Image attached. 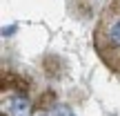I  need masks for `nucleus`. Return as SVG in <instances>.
I'll return each mask as SVG.
<instances>
[{
    "label": "nucleus",
    "instance_id": "f257e3e1",
    "mask_svg": "<svg viewBox=\"0 0 120 116\" xmlns=\"http://www.w3.org/2000/svg\"><path fill=\"white\" fill-rule=\"evenodd\" d=\"M11 116H31V103L27 96H13L11 98Z\"/></svg>",
    "mask_w": 120,
    "mask_h": 116
},
{
    "label": "nucleus",
    "instance_id": "f03ea898",
    "mask_svg": "<svg viewBox=\"0 0 120 116\" xmlns=\"http://www.w3.org/2000/svg\"><path fill=\"white\" fill-rule=\"evenodd\" d=\"M45 116H73V112H71V107H67V105H53Z\"/></svg>",
    "mask_w": 120,
    "mask_h": 116
},
{
    "label": "nucleus",
    "instance_id": "7ed1b4c3",
    "mask_svg": "<svg viewBox=\"0 0 120 116\" xmlns=\"http://www.w3.org/2000/svg\"><path fill=\"white\" fill-rule=\"evenodd\" d=\"M109 40L113 45H120V18L111 25V29H109Z\"/></svg>",
    "mask_w": 120,
    "mask_h": 116
},
{
    "label": "nucleus",
    "instance_id": "20e7f679",
    "mask_svg": "<svg viewBox=\"0 0 120 116\" xmlns=\"http://www.w3.org/2000/svg\"><path fill=\"white\" fill-rule=\"evenodd\" d=\"M16 31H18V25H9V27H4V29H2V36L7 38V36L16 34Z\"/></svg>",
    "mask_w": 120,
    "mask_h": 116
},
{
    "label": "nucleus",
    "instance_id": "39448f33",
    "mask_svg": "<svg viewBox=\"0 0 120 116\" xmlns=\"http://www.w3.org/2000/svg\"><path fill=\"white\" fill-rule=\"evenodd\" d=\"M2 116H4V114H2Z\"/></svg>",
    "mask_w": 120,
    "mask_h": 116
}]
</instances>
